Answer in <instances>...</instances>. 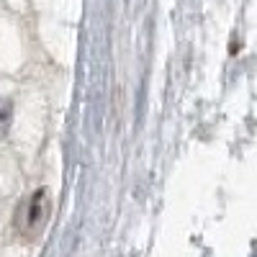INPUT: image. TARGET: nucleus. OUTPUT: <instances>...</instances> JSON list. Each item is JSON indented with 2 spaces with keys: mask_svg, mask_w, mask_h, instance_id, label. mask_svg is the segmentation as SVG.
<instances>
[{
  "mask_svg": "<svg viewBox=\"0 0 257 257\" xmlns=\"http://www.w3.org/2000/svg\"><path fill=\"white\" fill-rule=\"evenodd\" d=\"M49 216V201H47V190H36L34 196L21 206L18 211V226L26 237H36L44 229Z\"/></svg>",
  "mask_w": 257,
  "mask_h": 257,
  "instance_id": "f257e3e1",
  "label": "nucleus"
},
{
  "mask_svg": "<svg viewBox=\"0 0 257 257\" xmlns=\"http://www.w3.org/2000/svg\"><path fill=\"white\" fill-rule=\"evenodd\" d=\"M11 121H13V103L0 98V139H3V137L8 134Z\"/></svg>",
  "mask_w": 257,
  "mask_h": 257,
  "instance_id": "f03ea898",
  "label": "nucleus"
}]
</instances>
